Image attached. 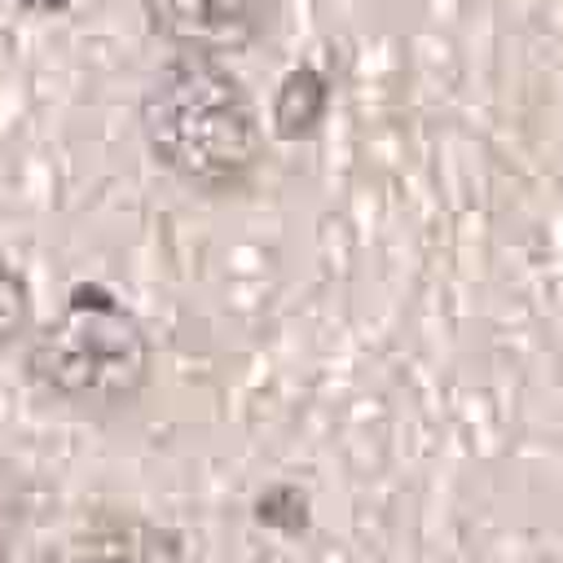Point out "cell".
I'll return each mask as SVG.
<instances>
[{
	"label": "cell",
	"mask_w": 563,
	"mask_h": 563,
	"mask_svg": "<svg viewBox=\"0 0 563 563\" xmlns=\"http://www.w3.org/2000/svg\"><path fill=\"white\" fill-rule=\"evenodd\" d=\"M150 154L185 185L224 194L251 180L264 158L251 92L207 57H172L141 101Z\"/></svg>",
	"instance_id": "6da1fadb"
},
{
	"label": "cell",
	"mask_w": 563,
	"mask_h": 563,
	"mask_svg": "<svg viewBox=\"0 0 563 563\" xmlns=\"http://www.w3.org/2000/svg\"><path fill=\"white\" fill-rule=\"evenodd\" d=\"M66 563H185V545L172 528L106 506L75 528Z\"/></svg>",
	"instance_id": "277c9868"
},
{
	"label": "cell",
	"mask_w": 563,
	"mask_h": 563,
	"mask_svg": "<svg viewBox=\"0 0 563 563\" xmlns=\"http://www.w3.org/2000/svg\"><path fill=\"white\" fill-rule=\"evenodd\" d=\"M31 317H35V303H31V286L22 277V268L13 260L0 255V361L26 339L31 330Z\"/></svg>",
	"instance_id": "5b68a950"
},
{
	"label": "cell",
	"mask_w": 563,
	"mask_h": 563,
	"mask_svg": "<svg viewBox=\"0 0 563 563\" xmlns=\"http://www.w3.org/2000/svg\"><path fill=\"white\" fill-rule=\"evenodd\" d=\"M22 4H26V9H62L66 0H22Z\"/></svg>",
	"instance_id": "8992f818"
},
{
	"label": "cell",
	"mask_w": 563,
	"mask_h": 563,
	"mask_svg": "<svg viewBox=\"0 0 563 563\" xmlns=\"http://www.w3.org/2000/svg\"><path fill=\"white\" fill-rule=\"evenodd\" d=\"M26 378L75 409L110 413L132 405L154 365V347L136 312L106 286H75L53 317H44L22 352Z\"/></svg>",
	"instance_id": "7a4b0ae2"
},
{
	"label": "cell",
	"mask_w": 563,
	"mask_h": 563,
	"mask_svg": "<svg viewBox=\"0 0 563 563\" xmlns=\"http://www.w3.org/2000/svg\"><path fill=\"white\" fill-rule=\"evenodd\" d=\"M141 9L176 57L216 62L260 40L273 0H141Z\"/></svg>",
	"instance_id": "3957f363"
}]
</instances>
